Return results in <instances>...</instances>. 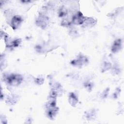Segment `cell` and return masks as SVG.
I'll return each instance as SVG.
<instances>
[{
  "mask_svg": "<svg viewBox=\"0 0 124 124\" xmlns=\"http://www.w3.org/2000/svg\"><path fill=\"white\" fill-rule=\"evenodd\" d=\"M23 77L19 74H11L4 78V80L8 85L16 86L21 84L23 81Z\"/></svg>",
  "mask_w": 124,
  "mask_h": 124,
  "instance_id": "obj_1",
  "label": "cell"
},
{
  "mask_svg": "<svg viewBox=\"0 0 124 124\" xmlns=\"http://www.w3.org/2000/svg\"><path fill=\"white\" fill-rule=\"evenodd\" d=\"M89 62V60L86 56L83 55H79L78 57L71 62V64L74 66L81 67L83 65L87 64Z\"/></svg>",
  "mask_w": 124,
  "mask_h": 124,
  "instance_id": "obj_2",
  "label": "cell"
},
{
  "mask_svg": "<svg viewBox=\"0 0 124 124\" xmlns=\"http://www.w3.org/2000/svg\"><path fill=\"white\" fill-rule=\"evenodd\" d=\"M86 18V17L83 15L81 12L79 11L73 16L71 23L76 25H82L85 21Z\"/></svg>",
  "mask_w": 124,
  "mask_h": 124,
  "instance_id": "obj_3",
  "label": "cell"
},
{
  "mask_svg": "<svg viewBox=\"0 0 124 124\" xmlns=\"http://www.w3.org/2000/svg\"><path fill=\"white\" fill-rule=\"evenodd\" d=\"M49 23V18L48 17L44 15L41 14L39 16L37 19L36 20V25L41 28L42 29H44L46 28Z\"/></svg>",
  "mask_w": 124,
  "mask_h": 124,
  "instance_id": "obj_4",
  "label": "cell"
},
{
  "mask_svg": "<svg viewBox=\"0 0 124 124\" xmlns=\"http://www.w3.org/2000/svg\"><path fill=\"white\" fill-rule=\"evenodd\" d=\"M23 20L21 17L18 15H16L13 16L11 21V26L13 30L18 29L21 24Z\"/></svg>",
  "mask_w": 124,
  "mask_h": 124,
  "instance_id": "obj_5",
  "label": "cell"
},
{
  "mask_svg": "<svg viewBox=\"0 0 124 124\" xmlns=\"http://www.w3.org/2000/svg\"><path fill=\"white\" fill-rule=\"evenodd\" d=\"M122 47V40L120 39L116 40L113 43L111 46V51L113 53L118 52Z\"/></svg>",
  "mask_w": 124,
  "mask_h": 124,
  "instance_id": "obj_6",
  "label": "cell"
},
{
  "mask_svg": "<svg viewBox=\"0 0 124 124\" xmlns=\"http://www.w3.org/2000/svg\"><path fill=\"white\" fill-rule=\"evenodd\" d=\"M68 100L70 104L73 107H75L78 104V97L73 93H71L69 94Z\"/></svg>",
  "mask_w": 124,
  "mask_h": 124,
  "instance_id": "obj_7",
  "label": "cell"
},
{
  "mask_svg": "<svg viewBox=\"0 0 124 124\" xmlns=\"http://www.w3.org/2000/svg\"><path fill=\"white\" fill-rule=\"evenodd\" d=\"M96 23V20L93 19V18L86 17L83 24L82 25L83 27H90L93 26Z\"/></svg>",
  "mask_w": 124,
  "mask_h": 124,
  "instance_id": "obj_8",
  "label": "cell"
},
{
  "mask_svg": "<svg viewBox=\"0 0 124 124\" xmlns=\"http://www.w3.org/2000/svg\"><path fill=\"white\" fill-rule=\"evenodd\" d=\"M67 14V9L63 6L61 7L58 11V15L60 17H64Z\"/></svg>",
  "mask_w": 124,
  "mask_h": 124,
  "instance_id": "obj_9",
  "label": "cell"
},
{
  "mask_svg": "<svg viewBox=\"0 0 124 124\" xmlns=\"http://www.w3.org/2000/svg\"><path fill=\"white\" fill-rule=\"evenodd\" d=\"M95 112L93 111L87 113L86 115V117L88 119V120L93 119V118L95 117Z\"/></svg>",
  "mask_w": 124,
  "mask_h": 124,
  "instance_id": "obj_10",
  "label": "cell"
},
{
  "mask_svg": "<svg viewBox=\"0 0 124 124\" xmlns=\"http://www.w3.org/2000/svg\"><path fill=\"white\" fill-rule=\"evenodd\" d=\"M62 25L63 26H66V27H68L69 26H70L71 24V22L67 20H65L64 19L63 20H62Z\"/></svg>",
  "mask_w": 124,
  "mask_h": 124,
  "instance_id": "obj_11",
  "label": "cell"
}]
</instances>
